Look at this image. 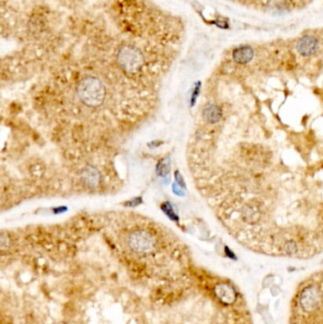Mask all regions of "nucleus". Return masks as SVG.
Returning a JSON list of instances; mask_svg holds the SVG:
<instances>
[{"label":"nucleus","instance_id":"1","mask_svg":"<svg viewBox=\"0 0 323 324\" xmlns=\"http://www.w3.org/2000/svg\"><path fill=\"white\" fill-rule=\"evenodd\" d=\"M77 94L80 101L86 106L96 108L104 101L106 90L99 79L87 77L79 84Z\"/></svg>","mask_w":323,"mask_h":324},{"label":"nucleus","instance_id":"10","mask_svg":"<svg viewBox=\"0 0 323 324\" xmlns=\"http://www.w3.org/2000/svg\"><path fill=\"white\" fill-rule=\"evenodd\" d=\"M268 6L272 12L280 13L284 12V10L288 8V4L284 0H272L270 1Z\"/></svg>","mask_w":323,"mask_h":324},{"label":"nucleus","instance_id":"8","mask_svg":"<svg viewBox=\"0 0 323 324\" xmlns=\"http://www.w3.org/2000/svg\"><path fill=\"white\" fill-rule=\"evenodd\" d=\"M222 115H223V112H222L221 109L214 104H210L204 111L205 119L208 120L210 123L218 122L219 120H221Z\"/></svg>","mask_w":323,"mask_h":324},{"label":"nucleus","instance_id":"2","mask_svg":"<svg viewBox=\"0 0 323 324\" xmlns=\"http://www.w3.org/2000/svg\"><path fill=\"white\" fill-rule=\"evenodd\" d=\"M117 59L120 67L128 73H136L143 66V55L134 46H123L120 48Z\"/></svg>","mask_w":323,"mask_h":324},{"label":"nucleus","instance_id":"3","mask_svg":"<svg viewBox=\"0 0 323 324\" xmlns=\"http://www.w3.org/2000/svg\"><path fill=\"white\" fill-rule=\"evenodd\" d=\"M128 246L132 251L138 254H146L155 249L156 238L147 230H136L132 232L128 239Z\"/></svg>","mask_w":323,"mask_h":324},{"label":"nucleus","instance_id":"6","mask_svg":"<svg viewBox=\"0 0 323 324\" xmlns=\"http://www.w3.org/2000/svg\"><path fill=\"white\" fill-rule=\"evenodd\" d=\"M254 57V50L249 46H241L235 48L232 52L234 60L240 65H246Z\"/></svg>","mask_w":323,"mask_h":324},{"label":"nucleus","instance_id":"7","mask_svg":"<svg viewBox=\"0 0 323 324\" xmlns=\"http://www.w3.org/2000/svg\"><path fill=\"white\" fill-rule=\"evenodd\" d=\"M214 291L217 298L221 300L222 302L231 303L235 300V292L234 289L227 284L225 283L217 284Z\"/></svg>","mask_w":323,"mask_h":324},{"label":"nucleus","instance_id":"4","mask_svg":"<svg viewBox=\"0 0 323 324\" xmlns=\"http://www.w3.org/2000/svg\"><path fill=\"white\" fill-rule=\"evenodd\" d=\"M321 300V294L318 288L310 286L303 290L300 295V306L306 312H311L319 305Z\"/></svg>","mask_w":323,"mask_h":324},{"label":"nucleus","instance_id":"5","mask_svg":"<svg viewBox=\"0 0 323 324\" xmlns=\"http://www.w3.org/2000/svg\"><path fill=\"white\" fill-rule=\"evenodd\" d=\"M319 43L315 36L306 35L301 37L297 44V50L304 57H310L317 52Z\"/></svg>","mask_w":323,"mask_h":324},{"label":"nucleus","instance_id":"9","mask_svg":"<svg viewBox=\"0 0 323 324\" xmlns=\"http://www.w3.org/2000/svg\"><path fill=\"white\" fill-rule=\"evenodd\" d=\"M84 179L87 185H96L99 182V173L95 169H86L84 172Z\"/></svg>","mask_w":323,"mask_h":324}]
</instances>
